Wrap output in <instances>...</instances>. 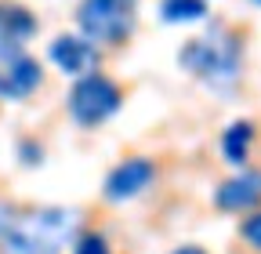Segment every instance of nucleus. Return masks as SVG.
I'll list each match as a JSON object with an SVG mask.
<instances>
[{
    "label": "nucleus",
    "mask_w": 261,
    "mask_h": 254,
    "mask_svg": "<svg viewBox=\"0 0 261 254\" xmlns=\"http://www.w3.org/2000/svg\"><path fill=\"white\" fill-rule=\"evenodd\" d=\"M76 236V211L44 207L37 214L15 218L11 229L0 236V247L8 254H58L62 243Z\"/></svg>",
    "instance_id": "1"
},
{
    "label": "nucleus",
    "mask_w": 261,
    "mask_h": 254,
    "mask_svg": "<svg viewBox=\"0 0 261 254\" xmlns=\"http://www.w3.org/2000/svg\"><path fill=\"white\" fill-rule=\"evenodd\" d=\"M181 69L192 77H200L207 84H228L240 77V62H243V44L236 33L228 29H214L211 37H196L178 51Z\"/></svg>",
    "instance_id": "2"
},
{
    "label": "nucleus",
    "mask_w": 261,
    "mask_h": 254,
    "mask_svg": "<svg viewBox=\"0 0 261 254\" xmlns=\"http://www.w3.org/2000/svg\"><path fill=\"white\" fill-rule=\"evenodd\" d=\"M135 8L138 0H84L76 22L80 33L98 47V44H123L135 29Z\"/></svg>",
    "instance_id": "3"
},
{
    "label": "nucleus",
    "mask_w": 261,
    "mask_h": 254,
    "mask_svg": "<svg viewBox=\"0 0 261 254\" xmlns=\"http://www.w3.org/2000/svg\"><path fill=\"white\" fill-rule=\"evenodd\" d=\"M123 102V91L116 80H109L106 73H87V77H76L73 91H69V113L80 127H98L106 123Z\"/></svg>",
    "instance_id": "4"
},
{
    "label": "nucleus",
    "mask_w": 261,
    "mask_h": 254,
    "mask_svg": "<svg viewBox=\"0 0 261 254\" xmlns=\"http://www.w3.org/2000/svg\"><path fill=\"white\" fill-rule=\"evenodd\" d=\"M44 69L37 58H29L22 47L0 44V98H29L40 87Z\"/></svg>",
    "instance_id": "5"
},
{
    "label": "nucleus",
    "mask_w": 261,
    "mask_h": 254,
    "mask_svg": "<svg viewBox=\"0 0 261 254\" xmlns=\"http://www.w3.org/2000/svg\"><path fill=\"white\" fill-rule=\"evenodd\" d=\"M156 178V164L149 160V156H127L123 164H116L109 174H106V200L120 204V200H130V196H138L145 193V189L152 185Z\"/></svg>",
    "instance_id": "6"
},
{
    "label": "nucleus",
    "mask_w": 261,
    "mask_h": 254,
    "mask_svg": "<svg viewBox=\"0 0 261 254\" xmlns=\"http://www.w3.org/2000/svg\"><path fill=\"white\" fill-rule=\"evenodd\" d=\"M51 62L65 73V77H87L98 69V62H102V55H98V47L87 40V37H69L62 33L51 40Z\"/></svg>",
    "instance_id": "7"
},
{
    "label": "nucleus",
    "mask_w": 261,
    "mask_h": 254,
    "mask_svg": "<svg viewBox=\"0 0 261 254\" xmlns=\"http://www.w3.org/2000/svg\"><path fill=\"white\" fill-rule=\"evenodd\" d=\"M261 204V174L257 171H243L236 178H228L218 185L214 193V207L225 214H240V211H254Z\"/></svg>",
    "instance_id": "8"
},
{
    "label": "nucleus",
    "mask_w": 261,
    "mask_h": 254,
    "mask_svg": "<svg viewBox=\"0 0 261 254\" xmlns=\"http://www.w3.org/2000/svg\"><path fill=\"white\" fill-rule=\"evenodd\" d=\"M33 33H37V18L25 4H15V0H0V44L22 47Z\"/></svg>",
    "instance_id": "9"
},
{
    "label": "nucleus",
    "mask_w": 261,
    "mask_h": 254,
    "mask_svg": "<svg viewBox=\"0 0 261 254\" xmlns=\"http://www.w3.org/2000/svg\"><path fill=\"white\" fill-rule=\"evenodd\" d=\"M250 145H254V123L236 120V123L225 127V135H221V156H225L232 167H243V164H247Z\"/></svg>",
    "instance_id": "10"
},
{
    "label": "nucleus",
    "mask_w": 261,
    "mask_h": 254,
    "mask_svg": "<svg viewBox=\"0 0 261 254\" xmlns=\"http://www.w3.org/2000/svg\"><path fill=\"white\" fill-rule=\"evenodd\" d=\"M160 15L163 22H200L207 15V0H163Z\"/></svg>",
    "instance_id": "11"
},
{
    "label": "nucleus",
    "mask_w": 261,
    "mask_h": 254,
    "mask_svg": "<svg viewBox=\"0 0 261 254\" xmlns=\"http://www.w3.org/2000/svg\"><path fill=\"white\" fill-rule=\"evenodd\" d=\"M240 240H243L250 250L261 254V207H254V211L240 221Z\"/></svg>",
    "instance_id": "12"
},
{
    "label": "nucleus",
    "mask_w": 261,
    "mask_h": 254,
    "mask_svg": "<svg viewBox=\"0 0 261 254\" xmlns=\"http://www.w3.org/2000/svg\"><path fill=\"white\" fill-rule=\"evenodd\" d=\"M73 254H113V250H109L106 236H98V233H80Z\"/></svg>",
    "instance_id": "13"
},
{
    "label": "nucleus",
    "mask_w": 261,
    "mask_h": 254,
    "mask_svg": "<svg viewBox=\"0 0 261 254\" xmlns=\"http://www.w3.org/2000/svg\"><path fill=\"white\" fill-rule=\"evenodd\" d=\"M22 164H40V149L37 145H33V142H22Z\"/></svg>",
    "instance_id": "14"
},
{
    "label": "nucleus",
    "mask_w": 261,
    "mask_h": 254,
    "mask_svg": "<svg viewBox=\"0 0 261 254\" xmlns=\"http://www.w3.org/2000/svg\"><path fill=\"white\" fill-rule=\"evenodd\" d=\"M11 221H15V211H11V207H0V236L11 229Z\"/></svg>",
    "instance_id": "15"
},
{
    "label": "nucleus",
    "mask_w": 261,
    "mask_h": 254,
    "mask_svg": "<svg viewBox=\"0 0 261 254\" xmlns=\"http://www.w3.org/2000/svg\"><path fill=\"white\" fill-rule=\"evenodd\" d=\"M171 254H207V250L196 247V243H185V247H178V250H171Z\"/></svg>",
    "instance_id": "16"
},
{
    "label": "nucleus",
    "mask_w": 261,
    "mask_h": 254,
    "mask_svg": "<svg viewBox=\"0 0 261 254\" xmlns=\"http://www.w3.org/2000/svg\"><path fill=\"white\" fill-rule=\"evenodd\" d=\"M250 4H257V8H261V0H250Z\"/></svg>",
    "instance_id": "17"
}]
</instances>
